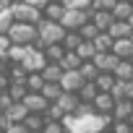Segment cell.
<instances>
[{
    "label": "cell",
    "instance_id": "obj_36",
    "mask_svg": "<svg viewBox=\"0 0 133 133\" xmlns=\"http://www.w3.org/2000/svg\"><path fill=\"white\" fill-rule=\"evenodd\" d=\"M5 133H29V128H26L21 120H16V123H8V125H5Z\"/></svg>",
    "mask_w": 133,
    "mask_h": 133
},
{
    "label": "cell",
    "instance_id": "obj_49",
    "mask_svg": "<svg viewBox=\"0 0 133 133\" xmlns=\"http://www.w3.org/2000/svg\"><path fill=\"white\" fill-rule=\"evenodd\" d=\"M13 3H21V0H13Z\"/></svg>",
    "mask_w": 133,
    "mask_h": 133
},
{
    "label": "cell",
    "instance_id": "obj_50",
    "mask_svg": "<svg viewBox=\"0 0 133 133\" xmlns=\"http://www.w3.org/2000/svg\"><path fill=\"white\" fill-rule=\"evenodd\" d=\"M0 55H3V50H0Z\"/></svg>",
    "mask_w": 133,
    "mask_h": 133
},
{
    "label": "cell",
    "instance_id": "obj_7",
    "mask_svg": "<svg viewBox=\"0 0 133 133\" xmlns=\"http://www.w3.org/2000/svg\"><path fill=\"white\" fill-rule=\"evenodd\" d=\"M117 55L112 52V50H104V52H94V57H91V63L97 65V71H112L115 65H117Z\"/></svg>",
    "mask_w": 133,
    "mask_h": 133
},
{
    "label": "cell",
    "instance_id": "obj_20",
    "mask_svg": "<svg viewBox=\"0 0 133 133\" xmlns=\"http://www.w3.org/2000/svg\"><path fill=\"white\" fill-rule=\"evenodd\" d=\"M39 91H42V97H44L47 102H55V99L60 97V91H63V89H60V84H57V81H44Z\"/></svg>",
    "mask_w": 133,
    "mask_h": 133
},
{
    "label": "cell",
    "instance_id": "obj_8",
    "mask_svg": "<svg viewBox=\"0 0 133 133\" xmlns=\"http://www.w3.org/2000/svg\"><path fill=\"white\" fill-rule=\"evenodd\" d=\"M91 104H94V112H112L115 99H112L110 91H97L94 99H91Z\"/></svg>",
    "mask_w": 133,
    "mask_h": 133
},
{
    "label": "cell",
    "instance_id": "obj_12",
    "mask_svg": "<svg viewBox=\"0 0 133 133\" xmlns=\"http://www.w3.org/2000/svg\"><path fill=\"white\" fill-rule=\"evenodd\" d=\"M55 102L63 107V112H76V104H78V94H76V91H60V97H57Z\"/></svg>",
    "mask_w": 133,
    "mask_h": 133
},
{
    "label": "cell",
    "instance_id": "obj_48",
    "mask_svg": "<svg viewBox=\"0 0 133 133\" xmlns=\"http://www.w3.org/2000/svg\"><path fill=\"white\" fill-rule=\"evenodd\" d=\"M130 42H133V31H130Z\"/></svg>",
    "mask_w": 133,
    "mask_h": 133
},
{
    "label": "cell",
    "instance_id": "obj_15",
    "mask_svg": "<svg viewBox=\"0 0 133 133\" xmlns=\"http://www.w3.org/2000/svg\"><path fill=\"white\" fill-rule=\"evenodd\" d=\"M42 52H44V57H47V63H57V60L63 57V52H65V47H63L60 42H50V44H44V47H42Z\"/></svg>",
    "mask_w": 133,
    "mask_h": 133
},
{
    "label": "cell",
    "instance_id": "obj_39",
    "mask_svg": "<svg viewBox=\"0 0 133 133\" xmlns=\"http://www.w3.org/2000/svg\"><path fill=\"white\" fill-rule=\"evenodd\" d=\"M24 3H29L31 8H37V11H42V8H44V5L50 3V0H24Z\"/></svg>",
    "mask_w": 133,
    "mask_h": 133
},
{
    "label": "cell",
    "instance_id": "obj_10",
    "mask_svg": "<svg viewBox=\"0 0 133 133\" xmlns=\"http://www.w3.org/2000/svg\"><path fill=\"white\" fill-rule=\"evenodd\" d=\"M110 50L123 60V57H130L133 55V42H130V37H117V39H112V47Z\"/></svg>",
    "mask_w": 133,
    "mask_h": 133
},
{
    "label": "cell",
    "instance_id": "obj_34",
    "mask_svg": "<svg viewBox=\"0 0 133 133\" xmlns=\"http://www.w3.org/2000/svg\"><path fill=\"white\" fill-rule=\"evenodd\" d=\"M110 94H112V99H123L125 97V81L115 78V84L110 86Z\"/></svg>",
    "mask_w": 133,
    "mask_h": 133
},
{
    "label": "cell",
    "instance_id": "obj_46",
    "mask_svg": "<svg viewBox=\"0 0 133 133\" xmlns=\"http://www.w3.org/2000/svg\"><path fill=\"white\" fill-rule=\"evenodd\" d=\"M29 133H39V130H29Z\"/></svg>",
    "mask_w": 133,
    "mask_h": 133
},
{
    "label": "cell",
    "instance_id": "obj_9",
    "mask_svg": "<svg viewBox=\"0 0 133 133\" xmlns=\"http://www.w3.org/2000/svg\"><path fill=\"white\" fill-rule=\"evenodd\" d=\"M133 112V104H130V99L128 97H123V99H115V104H112V120H128V115Z\"/></svg>",
    "mask_w": 133,
    "mask_h": 133
},
{
    "label": "cell",
    "instance_id": "obj_41",
    "mask_svg": "<svg viewBox=\"0 0 133 133\" xmlns=\"http://www.w3.org/2000/svg\"><path fill=\"white\" fill-rule=\"evenodd\" d=\"M8 123H11V120L5 117V112H0V130H5V125H8Z\"/></svg>",
    "mask_w": 133,
    "mask_h": 133
},
{
    "label": "cell",
    "instance_id": "obj_40",
    "mask_svg": "<svg viewBox=\"0 0 133 133\" xmlns=\"http://www.w3.org/2000/svg\"><path fill=\"white\" fill-rule=\"evenodd\" d=\"M8 84H11L8 73H0V91H5V89H8Z\"/></svg>",
    "mask_w": 133,
    "mask_h": 133
},
{
    "label": "cell",
    "instance_id": "obj_28",
    "mask_svg": "<svg viewBox=\"0 0 133 133\" xmlns=\"http://www.w3.org/2000/svg\"><path fill=\"white\" fill-rule=\"evenodd\" d=\"M26 73H29V71L24 68L21 63H11V65H8V78H11V81H24Z\"/></svg>",
    "mask_w": 133,
    "mask_h": 133
},
{
    "label": "cell",
    "instance_id": "obj_42",
    "mask_svg": "<svg viewBox=\"0 0 133 133\" xmlns=\"http://www.w3.org/2000/svg\"><path fill=\"white\" fill-rule=\"evenodd\" d=\"M125 21H128V24H130V29H133V13H130V16H128Z\"/></svg>",
    "mask_w": 133,
    "mask_h": 133
},
{
    "label": "cell",
    "instance_id": "obj_5",
    "mask_svg": "<svg viewBox=\"0 0 133 133\" xmlns=\"http://www.w3.org/2000/svg\"><path fill=\"white\" fill-rule=\"evenodd\" d=\"M60 89L63 91H78L81 84H84V76L78 73V68H71V71H63L60 73Z\"/></svg>",
    "mask_w": 133,
    "mask_h": 133
},
{
    "label": "cell",
    "instance_id": "obj_44",
    "mask_svg": "<svg viewBox=\"0 0 133 133\" xmlns=\"http://www.w3.org/2000/svg\"><path fill=\"white\" fill-rule=\"evenodd\" d=\"M97 133H110V128H102V130H97Z\"/></svg>",
    "mask_w": 133,
    "mask_h": 133
},
{
    "label": "cell",
    "instance_id": "obj_31",
    "mask_svg": "<svg viewBox=\"0 0 133 133\" xmlns=\"http://www.w3.org/2000/svg\"><path fill=\"white\" fill-rule=\"evenodd\" d=\"M63 120H50V117H44V125H42V130L39 133H63Z\"/></svg>",
    "mask_w": 133,
    "mask_h": 133
},
{
    "label": "cell",
    "instance_id": "obj_22",
    "mask_svg": "<svg viewBox=\"0 0 133 133\" xmlns=\"http://www.w3.org/2000/svg\"><path fill=\"white\" fill-rule=\"evenodd\" d=\"M29 130H42V125H44V112H26V117L21 120Z\"/></svg>",
    "mask_w": 133,
    "mask_h": 133
},
{
    "label": "cell",
    "instance_id": "obj_29",
    "mask_svg": "<svg viewBox=\"0 0 133 133\" xmlns=\"http://www.w3.org/2000/svg\"><path fill=\"white\" fill-rule=\"evenodd\" d=\"M76 94H78V99H86V102H91V99H94V94H97V86H94V81H84V84H81V89H78Z\"/></svg>",
    "mask_w": 133,
    "mask_h": 133
},
{
    "label": "cell",
    "instance_id": "obj_3",
    "mask_svg": "<svg viewBox=\"0 0 133 133\" xmlns=\"http://www.w3.org/2000/svg\"><path fill=\"white\" fill-rule=\"evenodd\" d=\"M89 16H91V8H65L63 11V16H60V26L63 29H78L84 21H89Z\"/></svg>",
    "mask_w": 133,
    "mask_h": 133
},
{
    "label": "cell",
    "instance_id": "obj_43",
    "mask_svg": "<svg viewBox=\"0 0 133 133\" xmlns=\"http://www.w3.org/2000/svg\"><path fill=\"white\" fill-rule=\"evenodd\" d=\"M128 123H130V128H133V112H130V115H128Z\"/></svg>",
    "mask_w": 133,
    "mask_h": 133
},
{
    "label": "cell",
    "instance_id": "obj_30",
    "mask_svg": "<svg viewBox=\"0 0 133 133\" xmlns=\"http://www.w3.org/2000/svg\"><path fill=\"white\" fill-rule=\"evenodd\" d=\"M76 31H78V37H81V39H94V34H97L99 29H97L91 21H84V24H81Z\"/></svg>",
    "mask_w": 133,
    "mask_h": 133
},
{
    "label": "cell",
    "instance_id": "obj_16",
    "mask_svg": "<svg viewBox=\"0 0 133 133\" xmlns=\"http://www.w3.org/2000/svg\"><path fill=\"white\" fill-rule=\"evenodd\" d=\"M112 18H128L133 13V5H130V0H115V5L110 8Z\"/></svg>",
    "mask_w": 133,
    "mask_h": 133
},
{
    "label": "cell",
    "instance_id": "obj_18",
    "mask_svg": "<svg viewBox=\"0 0 133 133\" xmlns=\"http://www.w3.org/2000/svg\"><path fill=\"white\" fill-rule=\"evenodd\" d=\"M26 52H29V44H13V42H11V47H8V50H5L3 55H5V57H8L11 63H21Z\"/></svg>",
    "mask_w": 133,
    "mask_h": 133
},
{
    "label": "cell",
    "instance_id": "obj_11",
    "mask_svg": "<svg viewBox=\"0 0 133 133\" xmlns=\"http://www.w3.org/2000/svg\"><path fill=\"white\" fill-rule=\"evenodd\" d=\"M89 21L99 29V31H107V26L112 24V13L110 11H99V8H91V16H89Z\"/></svg>",
    "mask_w": 133,
    "mask_h": 133
},
{
    "label": "cell",
    "instance_id": "obj_21",
    "mask_svg": "<svg viewBox=\"0 0 133 133\" xmlns=\"http://www.w3.org/2000/svg\"><path fill=\"white\" fill-rule=\"evenodd\" d=\"M26 107H24V102H11V107L5 110V117L11 120V123H16V120H24L26 117Z\"/></svg>",
    "mask_w": 133,
    "mask_h": 133
},
{
    "label": "cell",
    "instance_id": "obj_38",
    "mask_svg": "<svg viewBox=\"0 0 133 133\" xmlns=\"http://www.w3.org/2000/svg\"><path fill=\"white\" fill-rule=\"evenodd\" d=\"M11 102H13V99L8 97V91H0V112H5V110L11 107Z\"/></svg>",
    "mask_w": 133,
    "mask_h": 133
},
{
    "label": "cell",
    "instance_id": "obj_51",
    "mask_svg": "<svg viewBox=\"0 0 133 133\" xmlns=\"http://www.w3.org/2000/svg\"><path fill=\"white\" fill-rule=\"evenodd\" d=\"M130 5H133V0H130Z\"/></svg>",
    "mask_w": 133,
    "mask_h": 133
},
{
    "label": "cell",
    "instance_id": "obj_2",
    "mask_svg": "<svg viewBox=\"0 0 133 133\" xmlns=\"http://www.w3.org/2000/svg\"><path fill=\"white\" fill-rule=\"evenodd\" d=\"M11 16H13V21H29V24H39L42 21V11H37V8H31L29 3H24V0H21V3H11Z\"/></svg>",
    "mask_w": 133,
    "mask_h": 133
},
{
    "label": "cell",
    "instance_id": "obj_24",
    "mask_svg": "<svg viewBox=\"0 0 133 133\" xmlns=\"http://www.w3.org/2000/svg\"><path fill=\"white\" fill-rule=\"evenodd\" d=\"M78 42H81V37H78L76 29H65V34H63V39H60V44H63L65 50H76Z\"/></svg>",
    "mask_w": 133,
    "mask_h": 133
},
{
    "label": "cell",
    "instance_id": "obj_13",
    "mask_svg": "<svg viewBox=\"0 0 133 133\" xmlns=\"http://www.w3.org/2000/svg\"><path fill=\"white\" fill-rule=\"evenodd\" d=\"M112 76H115V78H120V81H128V78H133V63H130L128 57L117 60V65L112 68Z\"/></svg>",
    "mask_w": 133,
    "mask_h": 133
},
{
    "label": "cell",
    "instance_id": "obj_6",
    "mask_svg": "<svg viewBox=\"0 0 133 133\" xmlns=\"http://www.w3.org/2000/svg\"><path fill=\"white\" fill-rule=\"evenodd\" d=\"M18 102H24V107H26L29 112H44L47 104H50V102L42 97V91H26Z\"/></svg>",
    "mask_w": 133,
    "mask_h": 133
},
{
    "label": "cell",
    "instance_id": "obj_26",
    "mask_svg": "<svg viewBox=\"0 0 133 133\" xmlns=\"http://www.w3.org/2000/svg\"><path fill=\"white\" fill-rule=\"evenodd\" d=\"M94 52H97V50H94L91 39H81V42H78V47H76V55H78L81 60H91V57H94Z\"/></svg>",
    "mask_w": 133,
    "mask_h": 133
},
{
    "label": "cell",
    "instance_id": "obj_47",
    "mask_svg": "<svg viewBox=\"0 0 133 133\" xmlns=\"http://www.w3.org/2000/svg\"><path fill=\"white\" fill-rule=\"evenodd\" d=\"M128 60H130V63H133V55H130V57H128Z\"/></svg>",
    "mask_w": 133,
    "mask_h": 133
},
{
    "label": "cell",
    "instance_id": "obj_35",
    "mask_svg": "<svg viewBox=\"0 0 133 133\" xmlns=\"http://www.w3.org/2000/svg\"><path fill=\"white\" fill-rule=\"evenodd\" d=\"M13 24V16L8 8H0V31H8V26Z\"/></svg>",
    "mask_w": 133,
    "mask_h": 133
},
{
    "label": "cell",
    "instance_id": "obj_4",
    "mask_svg": "<svg viewBox=\"0 0 133 133\" xmlns=\"http://www.w3.org/2000/svg\"><path fill=\"white\" fill-rule=\"evenodd\" d=\"M21 65H24L26 71H42L44 65H47V57H44V52H42V50H37V47H31V44H29V52L24 55Z\"/></svg>",
    "mask_w": 133,
    "mask_h": 133
},
{
    "label": "cell",
    "instance_id": "obj_27",
    "mask_svg": "<svg viewBox=\"0 0 133 133\" xmlns=\"http://www.w3.org/2000/svg\"><path fill=\"white\" fill-rule=\"evenodd\" d=\"M78 73L84 76V81H94V76H97L99 71H97V65H94L91 60H81V65H78Z\"/></svg>",
    "mask_w": 133,
    "mask_h": 133
},
{
    "label": "cell",
    "instance_id": "obj_37",
    "mask_svg": "<svg viewBox=\"0 0 133 133\" xmlns=\"http://www.w3.org/2000/svg\"><path fill=\"white\" fill-rule=\"evenodd\" d=\"M115 5V0H91V8H99V11H110Z\"/></svg>",
    "mask_w": 133,
    "mask_h": 133
},
{
    "label": "cell",
    "instance_id": "obj_33",
    "mask_svg": "<svg viewBox=\"0 0 133 133\" xmlns=\"http://www.w3.org/2000/svg\"><path fill=\"white\" fill-rule=\"evenodd\" d=\"M130 123L128 120H112L110 123V133H130Z\"/></svg>",
    "mask_w": 133,
    "mask_h": 133
},
{
    "label": "cell",
    "instance_id": "obj_32",
    "mask_svg": "<svg viewBox=\"0 0 133 133\" xmlns=\"http://www.w3.org/2000/svg\"><path fill=\"white\" fill-rule=\"evenodd\" d=\"M65 112H63V107L57 104V102H50L47 104V110H44V117H50V120H60Z\"/></svg>",
    "mask_w": 133,
    "mask_h": 133
},
{
    "label": "cell",
    "instance_id": "obj_14",
    "mask_svg": "<svg viewBox=\"0 0 133 133\" xmlns=\"http://www.w3.org/2000/svg\"><path fill=\"white\" fill-rule=\"evenodd\" d=\"M57 65H60L63 71H71V68H78V65H81V57L76 55V50H65L63 57L57 60Z\"/></svg>",
    "mask_w": 133,
    "mask_h": 133
},
{
    "label": "cell",
    "instance_id": "obj_1",
    "mask_svg": "<svg viewBox=\"0 0 133 133\" xmlns=\"http://www.w3.org/2000/svg\"><path fill=\"white\" fill-rule=\"evenodd\" d=\"M5 34L11 37L13 44H31V42L37 39V26L29 24V21H13Z\"/></svg>",
    "mask_w": 133,
    "mask_h": 133
},
{
    "label": "cell",
    "instance_id": "obj_23",
    "mask_svg": "<svg viewBox=\"0 0 133 133\" xmlns=\"http://www.w3.org/2000/svg\"><path fill=\"white\" fill-rule=\"evenodd\" d=\"M24 84H26V89H29V91H39V89H42V84H44V78H42V73H39V71H29V73H26V78H24Z\"/></svg>",
    "mask_w": 133,
    "mask_h": 133
},
{
    "label": "cell",
    "instance_id": "obj_52",
    "mask_svg": "<svg viewBox=\"0 0 133 133\" xmlns=\"http://www.w3.org/2000/svg\"><path fill=\"white\" fill-rule=\"evenodd\" d=\"M130 133H133V130H130Z\"/></svg>",
    "mask_w": 133,
    "mask_h": 133
},
{
    "label": "cell",
    "instance_id": "obj_19",
    "mask_svg": "<svg viewBox=\"0 0 133 133\" xmlns=\"http://www.w3.org/2000/svg\"><path fill=\"white\" fill-rule=\"evenodd\" d=\"M91 44H94V50H97V52L110 50V47H112V37H110V31H97V34H94V39H91Z\"/></svg>",
    "mask_w": 133,
    "mask_h": 133
},
{
    "label": "cell",
    "instance_id": "obj_25",
    "mask_svg": "<svg viewBox=\"0 0 133 133\" xmlns=\"http://www.w3.org/2000/svg\"><path fill=\"white\" fill-rule=\"evenodd\" d=\"M39 73H42V78H44V81H60V73H63V68H60L57 63H47L44 68L39 71Z\"/></svg>",
    "mask_w": 133,
    "mask_h": 133
},
{
    "label": "cell",
    "instance_id": "obj_17",
    "mask_svg": "<svg viewBox=\"0 0 133 133\" xmlns=\"http://www.w3.org/2000/svg\"><path fill=\"white\" fill-rule=\"evenodd\" d=\"M63 5H60V0H50V3L42 8V16L44 18H50V21H60V16H63Z\"/></svg>",
    "mask_w": 133,
    "mask_h": 133
},
{
    "label": "cell",
    "instance_id": "obj_45",
    "mask_svg": "<svg viewBox=\"0 0 133 133\" xmlns=\"http://www.w3.org/2000/svg\"><path fill=\"white\" fill-rule=\"evenodd\" d=\"M128 99H130V104H133V97H128Z\"/></svg>",
    "mask_w": 133,
    "mask_h": 133
}]
</instances>
